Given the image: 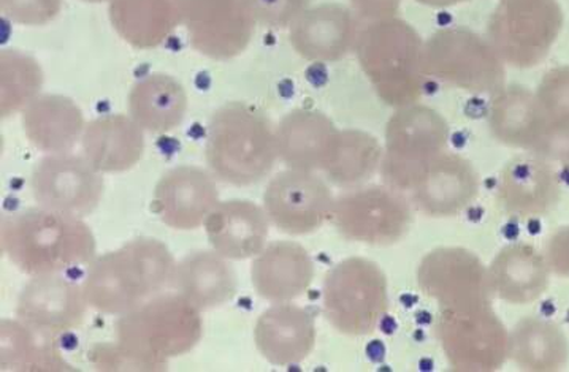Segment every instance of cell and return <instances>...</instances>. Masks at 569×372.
<instances>
[{"label":"cell","mask_w":569,"mask_h":372,"mask_svg":"<svg viewBox=\"0 0 569 372\" xmlns=\"http://www.w3.org/2000/svg\"><path fill=\"white\" fill-rule=\"evenodd\" d=\"M0 245L7 259L29 277L61 274L96 259V238L88 223L42 207L3 215Z\"/></svg>","instance_id":"obj_1"},{"label":"cell","mask_w":569,"mask_h":372,"mask_svg":"<svg viewBox=\"0 0 569 372\" xmlns=\"http://www.w3.org/2000/svg\"><path fill=\"white\" fill-rule=\"evenodd\" d=\"M172 252L156 238L140 237L89 263L83 292L89 306L122 315L159 295L172 282Z\"/></svg>","instance_id":"obj_2"},{"label":"cell","mask_w":569,"mask_h":372,"mask_svg":"<svg viewBox=\"0 0 569 372\" xmlns=\"http://www.w3.org/2000/svg\"><path fill=\"white\" fill-rule=\"evenodd\" d=\"M204 155L218 180L237 188L258 184L277 163V128L258 107L226 103L210 119Z\"/></svg>","instance_id":"obj_3"},{"label":"cell","mask_w":569,"mask_h":372,"mask_svg":"<svg viewBox=\"0 0 569 372\" xmlns=\"http://www.w3.org/2000/svg\"><path fill=\"white\" fill-rule=\"evenodd\" d=\"M423 44L419 32L397 17L368 22L360 29L357 59L386 105L397 110L419 102L427 78Z\"/></svg>","instance_id":"obj_4"},{"label":"cell","mask_w":569,"mask_h":372,"mask_svg":"<svg viewBox=\"0 0 569 372\" xmlns=\"http://www.w3.org/2000/svg\"><path fill=\"white\" fill-rule=\"evenodd\" d=\"M199 309L180 293H159L118 319L117 341L154 371H167L169 360L191 352L202 340Z\"/></svg>","instance_id":"obj_5"},{"label":"cell","mask_w":569,"mask_h":372,"mask_svg":"<svg viewBox=\"0 0 569 372\" xmlns=\"http://www.w3.org/2000/svg\"><path fill=\"white\" fill-rule=\"evenodd\" d=\"M322 309L327 322L346 336H368L389 311V285L373 260L349 257L326 274Z\"/></svg>","instance_id":"obj_6"},{"label":"cell","mask_w":569,"mask_h":372,"mask_svg":"<svg viewBox=\"0 0 569 372\" xmlns=\"http://www.w3.org/2000/svg\"><path fill=\"white\" fill-rule=\"evenodd\" d=\"M505 62L489 42L470 29L435 32L423 44V72L470 94H497L506 86Z\"/></svg>","instance_id":"obj_7"},{"label":"cell","mask_w":569,"mask_h":372,"mask_svg":"<svg viewBox=\"0 0 569 372\" xmlns=\"http://www.w3.org/2000/svg\"><path fill=\"white\" fill-rule=\"evenodd\" d=\"M563 11L557 0H500L487 36L506 66L530 69L559 39Z\"/></svg>","instance_id":"obj_8"},{"label":"cell","mask_w":569,"mask_h":372,"mask_svg":"<svg viewBox=\"0 0 569 372\" xmlns=\"http://www.w3.org/2000/svg\"><path fill=\"white\" fill-rule=\"evenodd\" d=\"M449 133L448 121L433 108L419 102L397 108L386 128L385 184L408 192L420 171L446 152Z\"/></svg>","instance_id":"obj_9"},{"label":"cell","mask_w":569,"mask_h":372,"mask_svg":"<svg viewBox=\"0 0 569 372\" xmlns=\"http://www.w3.org/2000/svg\"><path fill=\"white\" fill-rule=\"evenodd\" d=\"M435 331L452 371L493 372L509 359V331L492 304L440 309Z\"/></svg>","instance_id":"obj_10"},{"label":"cell","mask_w":569,"mask_h":372,"mask_svg":"<svg viewBox=\"0 0 569 372\" xmlns=\"http://www.w3.org/2000/svg\"><path fill=\"white\" fill-rule=\"evenodd\" d=\"M332 222L345 240L385 248L407 237L411 204L390 185H360L335 199Z\"/></svg>","instance_id":"obj_11"},{"label":"cell","mask_w":569,"mask_h":372,"mask_svg":"<svg viewBox=\"0 0 569 372\" xmlns=\"http://www.w3.org/2000/svg\"><path fill=\"white\" fill-rule=\"evenodd\" d=\"M420 292L440 309H467L492 304L489 271L475 252L438 248L420 260Z\"/></svg>","instance_id":"obj_12"},{"label":"cell","mask_w":569,"mask_h":372,"mask_svg":"<svg viewBox=\"0 0 569 372\" xmlns=\"http://www.w3.org/2000/svg\"><path fill=\"white\" fill-rule=\"evenodd\" d=\"M333 207L329 184L315 171H280L263 192L270 222L290 237L318 232L323 223L332 221Z\"/></svg>","instance_id":"obj_13"},{"label":"cell","mask_w":569,"mask_h":372,"mask_svg":"<svg viewBox=\"0 0 569 372\" xmlns=\"http://www.w3.org/2000/svg\"><path fill=\"white\" fill-rule=\"evenodd\" d=\"M183 24L197 53L229 61L247 50L258 20L249 0H186Z\"/></svg>","instance_id":"obj_14"},{"label":"cell","mask_w":569,"mask_h":372,"mask_svg":"<svg viewBox=\"0 0 569 372\" xmlns=\"http://www.w3.org/2000/svg\"><path fill=\"white\" fill-rule=\"evenodd\" d=\"M103 178L84 155L72 152L48 154L37 163L31 177L33 200L39 207L84 218L99 207Z\"/></svg>","instance_id":"obj_15"},{"label":"cell","mask_w":569,"mask_h":372,"mask_svg":"<svg viewBox=\"0 0 569 372\" xmlns=\"http://www.w3.org/2000/svg\"><path fill=\"white\" fill-rule=\"evenodd\" d=\"M479 188L481 181L473 163L446 151L420 171L408 192L419 213L453 218L475 203Z\"/></svg>","instance_id":"obj_16"},{"label":"cell","mask_w":569,"mask_h":372,"mask_svg":"<svg viewBox=\"0 0 569 372\" xmlns=\"http://www.w3.org/2000/svg\"><path fill=\"white\" fill-rule=\"evenodd\" d=\"M219 203L213 177L199 167L180 165L162 174L152 193V213L173 230L199 229Z\"/></svg>","instance_id":"obj_17"},{"label":"cell","mask_w":569,"mask_h":372,"mask_svg":"<svg viewBox=\"0 0 569 372\" xmlns=\"http://www.w3.org/2000/svg\"><path fill=\"white\" fill-rule=\"evenodd\" d=\"M560 197L559 174L549 160L533 152L509 160L501 171L497 200L501 210L511 218L548 215L559 204Z\"/></svg>","instance_id":"obj_18"},{"label":"cell","mask_w":569,"mask_h":372,"mask_svg":"<svg viewBox=\"0 0 569 372\" xmlns=\"http://www.w3.org/2000/svg\"><path fill=\"white\" fill-rule=\"evenodd\" d=\"M89 304L83 285L59 274L33 277L21 290L17 315L22 322L56 336L77 330L87 318Z\"/></svg>","instance_id":"obj_19"},{"label":"cell","mask_w":569,"mask_h":372,"mask_svg":"<svg viewBox=\"0 0 569 372\" xmlns=\"http://www.w3.org/2000/svg\"><path fill=\"white\" fill-rule=\"evenodd\" d=\"M359 33L355 10L341 3H321L290 26V44L307 61L337 62L356 50Z\"/></svg>","instance_id":"obj_20"},{"label":"cell","mask_w":569,"mask_h":372,"mask_svg":"<svg viewBox=\"0 0 569 372\" xmlns=\"http://www.w3.org/2000/svg\"><path fill=\"white\" fill-rule=\"evenodd\" d=\"M340 129L322 111L297 108L277 125L278 159L288 169L323 170L332 158Z\"/></svg>","instance_id":"obj_21"},{"label":"cell","mask_w":569,"mask_h":372,"mask_svg":"<svg viewBox=\"0 0 569 372\" xmlns=\"http://www.w3.org/2000/svg\"><path fill=\"white\" fill-rule=\"evenodd\" d=\"M213 251L227 260H247L266 249L270 219L266 208L249 200L219 202L203 222Z\"/></svg>","instance_id":"obj_22"},{"label":"cell","mask_w":569,"mask_h":372,"mask_svg":"<svg viewBox=\"0 0 569 372\" xmlns=\"http://www.w3.org/2000/svg\"><path fill=\"white\" fill-rule=\"evenodd\" d=\"M316 336L311 312L292 303H274L260 314L254 329L258 351L273 366H292L307 360Z\"/></svg>","instance_id":"obj_23"},{"label":"cell","mask_w":569,"mask_h":372,"mask_svg":"<svg viewBox=\"0 0 569 372\" xmlns=\"http://www.w3.org/2000/svg\"><path fill=\"white\" fill-rule=\"evenodd\" d=\"M315 263L307 249L296 241H273L251 267L256 293L270 303H290L310 289Z\"/></svg>","instance_id":"obj_24"},{"label":"cell","mask_w":569,"mask_h":372,"mask_svg":"<svg viewBox=\"0 0 569 372\" xmlns=\"http://www.w3.org/2000/svg\"><path fill=\"white\" fill-rule=\"evenodd\" d=\"M487 271L492 296L509 304L533 303L549 288L548 260L531 244L506 245L495 255Z\"/></svg>","instance_id":"obj_25"},{"label":"cell","mask_w":569,"mask_h":372,"mask_svg":"<svg viewBox=\"0 0 569 372\" xmlns=\"http://www.w3.org/2000/svg\"><path fill=\"white\" fill-rule=\"evenodd\" d=\"M184 6L186 0H110L108 17L126 43L151 50L183 24Z\"/></svg>","instance_id":"obj_26"},{"label":"cell","mask_w":569,"mask_h":372,"mask_svg":"<svg viewBox=\"0 0 569 372\" xmlns=\"http://www.w3.org/2000/svg\"><path fill=\"white\" fill-rule=\"evenodd\" d=\"M143 132L126 114H107L88 122L81 149L100 173H122L140 162L144 152Z\"/></svg>","instance_id":"obj_27"},{"label":"cell","mask_w":569,"mask_h":372,"mask_svg":"<svg viewBox=\"0 0 569 372\" xmlns=\"http://www.w3.org/2000/svg\"><path fill=\"white\" fill-rule=\"evenodd\" d=\"M22 129L33 148L47 154H61L72 151L83 139L87 121L69 97L43 94L22 111Z\"/></svg>","instance_id":"obj_28"},{"label":"cell","mask_w":569,"mask_h":372,"mask_svg":"<svg viewBox=\"0 0 569 372\" xmlns=\"http://www.w3.org/2000/svg\"><path fill=\"white\" fill-rule=\"evenodd\" d=\"M170 285L199 311L224 306L237 293V274L226 257L196 251L174 267Z\"/></svg>","instance_id":"obj_29"},{"label":"cell","mask_w":569,"mask_h":372,"mask_svg":"<svg viewBox=\"0 0 569 372\" xmlns=\"http://www.w3.org/2000/svg\"><path fill=\"white\" fill-rule=\"evenodd\" d=\"M188 94L180 81L166 73H151L130 89L129 117L144 132L163 135L180 128L188 113Z\"/></svg>","instance_id":"obj_30"},{"label":"cell","mask_w":569,"mask_h":372,"mask_svg":"<svg viewBox=\"0 0 569 372\" xmlns=\"http://www.w3.org/2000/svg\"><path fill=\"white\" fill-rule=\"evenodd\" d=\"M0 371H76L66 362L56 334L29 325L22 320L3 319L0 323Z\"/></svg>","instance_id":"obj_31"},{"label":"cell","mask_w":569,"mask_h":372,"mask_svg":"<svg viewBox=\"0 0 569 372\" xmlns=\"http://www.w3.org/2000/svg\"><path fill=\"white\" fill-rule=\"evenodd\" d=\"M489 129L505 147L535 152L542 133L535 92L526 86H505L490 102Z\"/></svg>","instance_id":"obj_32"},{"label":"cell","mask_w":569,"mask_h":372,"mask_svg":"<svg viewBox=\"0 0 569 372\" xmlns=\"http://www.w3.org/2000/svg\"><path fill=\"white\" fill-rule=\"evenodd\" d=\"M569 345L557 323L541 318H526L509 331V360L519 370L556 372L567 366Z\"/></svg>","instance_id":"obj_33"},{"label":"cell","mask_w":569,"mask_h":372,"mask_svg":"<svg viewBox=\"0 0 569 372\" xmlns=\"http://www.w3.org/2000/svg\"><path fill=\"white\" fill-rule=\"evenodd\" d=\"M535 95L542 133L533 154L569 165V66L549 70Z\"/></svg>","instance_id":"obj_34"},{"label":"cell","mask_w":569,"mask_h":372,"mask_svg":"<svg viewBox=\"0 0 569 372\" xmlns=\"http://www.w3.org/2000/svg\"><path fill=\"white\" fill-rule=\"evenodd\" d=\"M385 149L377 137L363 130H340L337 147L323 174L337 188L349 189L366 185L378 171H381Z\"/></svg>","instance_id":"obj_35"},{"label":"cell","mask_w":569,"mask_h":372,"mask_svg":"<svg viewBox=\"0 0 569 372\" xmlns=\"http://www.w3.org/2000/svg\"><path fill=\"white\" fill-rule=\"evenodd\" d=\"M42 86L43 72L36 59L13 48L0 53V113L3 119L31 105Z\"/></svg>","instance_id":"obj_36"},{"label":"cell","mask_w":569,"mask_h":372,"mask_svg":"<svg viewBox=\"0 0 569 372\" xmlns=\"http://www.w3.org/2000/svg\"><path fill=\"white\" fill-rule=\"evenodd\" d=\"M62 0H0L3 17L21 26H44L61 13Z\"/></svg>","instance_id":"obj_37"},{"label":"cell","mask_w":569,"mask_h":372,"mask_svg":"<svg viewBox=\"0 0 569 372\" xmlns=\"http://www.w3.org/2000/svg\"><path fill=\"white\" fill-rule=\"evenodd\" d=\"M311 0H249L258 24L271 29L290 28L310 9Z\"/></svg>","instance_id":"obj_38"},{"label":"cell","mask_w":569,"mask_h":372,"mask_svg":"<svg viewBox=\"0 0 569 372\" xmlns=\"http://www.w3.org/2000/svg\"><path fill=\"white\" fill-rule=\"evenodd\" d=\"M89 362L96 368V371L154 372L150 363L141 360L139 355L130 352L118 341L113 344H96L89 352Z\"/></svg>","instance_id":"obj_39"},{"label":"cell","mask_w":569,"mask_h":372,"mask_svg":"<svg viewBox=\"0 0 569 372\" xmlns=\"http://www.w3.org/2000/svg\"><path fill=\"white\" fill-rule=\"evenodd\" d=\"M550 273L569 278V225L561 227L549 238L545 252Z\"/></svg>","instance_id":"obj_40"},{"label":"cell","mask_w":569,"mask_h":372,"mask_svg":"<svg viewBox=\"0 0 569 372\" xmlns=\"http://www.w3.org/2000/svg\"><path fill=\"white\" fill-rule=\"evenodd\" d=\"M401 0H351L357 17L368 22L396 18Z\"/></svg>","instance_id":"obj_41"},{"label":"cell","mask_w":569,"mask_h":372,"mask_svg":"<svg viewBox=\"0 0 569 372\" xmlns=\"http://www.w3.org/2000/svg\"><path fill=\"white\" fill-rule=\"evenodd\" d=\"M420 3H426V6L438 7V9H442V7H451L457 6V3H462V0H418Z\"/></svg>","instance_id":"obj_42"},{"label":"cell","mask_w":569,"mask_h":372,"mask_svg":"<svg viewBox=\"0 0 569 372\" xmlns=\"http://www.w3.org/2000/svg\"><path fill=\"white\" fill-rule=\"evenodd\" d=\"M83 2H88V3H100V2H110V0H83Z\"/></svg>","instance_id":"obj_43"},{"label":"cell","mask_w":569,"mask_h":372,"mask_svg":"<svg viewBox=\"0 0 569 372\" xmlns=\"http://www.w3.org/2000/svg\"><path fill=\"white\" fill-rule=\"evenodd\" d=\"M462 2H467V0H462Z\"/></svg>","instance_id":"obj_44"}]
</instances>
